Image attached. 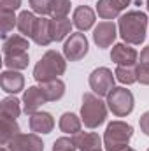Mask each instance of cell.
<instances>
[{
	"mask_svg": "<svg viewBox=\"0 0 149 151\" xmlns=\"http://www.w3.org/2000/svg\"><path fill=\"white\" fill-rule=\"evenodd\" d=\"M148 14L142 11H128L119 16L117 21V32L121 39L130 46H139L146 40L148 30Z\"/></svg>",
	"mask_w": 149,
	"mask_h": 151,
	"instance_id": "cell-1",
	"label": "cell"
},
{
	"mask_svg": "<svg viewBox=\"0 0 149 151\" xmlns=\"http://www.w3.org/2000/svg\"><path fill=\"white\" fill-rule=\"evenodd\" d=\"M67 70V58L54 51V49H49L42 55V58L39 60L34 67V79L37 83H47V81H54L58 79L60 76L65 74Z\"/></svg>",
	"mask_w": 149,
	"mask_h": 151,
	"instance_id": "cell-2",
	"label": "cell"
},
{
	"mask_svg": "<svg viewBox=\"0 0 149 151\" xmlns=\"http://www.w3.org/2000/svg\"><path fill=\"white\" fill-rule=\"evenodd\" d=\"M107 118V102H104L98 95L93 91H88L82 95V106H81V119L86 128H98Z\"/></svg>",
	"mask_w": 149,
	"mask_h": 151,
	"instance_id": "cell-3",
	"label": "cell"
},
{
	"mask_svg": "<svg viewBox=\"0 0 149 151\" xmlns=\"http://www.w3.org/2000/svg\"><path fill=\"white\" fill-rule=\"evenodd\" d=\"M133 137V127L126 121H111L104 134V146L105 151H121L128 148L130 139Z\"/></svg>",
	"mask_w": 149,
	"mask_h": 151,
	"instance_id": "cell-4",
	"label": "cell"
},
{
	"mask_svg": "<svg viewBox=\"0 0 149 151\" xmlns=\"http://www.w3.org/2000/svg\"><path fill=\"white\" fill-rule=\"evenodd\" d=\"M107 107L117 118L128 116L133 111V107H135L133 93L130 90H126L125 86H116L111 93L107 95Z\"/></svg>",
	"mask_w": 149,
	"mask_h": 151,
	"instance_id": "cell-5",
	"label": "cell"
},
{
	"mask_svg": "<svg viewBox=\"0 0 149 151\" xmlns=\"http://www.w3.org/2000/svg\"><path fill=\"white\" fill-rule=\"evenodd\" d=\"M88 83H90V88L93 90L95 95H98V97H107L112 90L116 88V86H114L116 76L112 74V70L107 69V67H98V69H95V70L90 74Z\"/></svg>",
	"mask_w": 149,
	"mask_h": 151,
	"instance_id": "cell-6",
	"label": "cell"
},
{
	"mask_svg": "<svg viewBox=\"0 0 149 151\" xmlns=\"http://www.w3.org/2000/svg\"><path fill=\"white\" fill-rule=\"evenodd\" d=\"M88 55V39L82 32H74L63 44V56L69 62H79Z\"/></svg>",
	"mask_w": 149,
	"mask_h": 151,
	"instance_id": "cell-7",
	"label": "cell"
},
{
	"mask_svg": "<svg viewBox=\"0 0 149 151\" xmlns=\"http://www.w3.org/2000/svg\"><path fill=\"white\" fill-rule=\"evenodd\" d=\"M9 151H44V142L39 134H18L7 144Z\"/></svg>",
	"mask_w": 149,
	"mask_h": 151,
	"instance_id": "cell-8",
	"label": "cell"
},
{
	"mask_svg": "<svg viewBox=\"0 0 149 151\" xmlns=\"http://www.w3.org/2000/svg\"><path fill=\"white\" fill-rule=\"evenodd\" d=\"M111 60L116 63V65H121V67H132V65H137L139 53H137V49H133L130 44H126V42H119V44H114V46H112Z\"/></svg>",
	"mask_w": 149,
	"mask_h": 151,
	"instance_id": "cell-9",
	"label": "cell"
},
{
	"mask_svg": "<svg viewBox=\"0 0 149 151\" xmlns=\"http://www.w3.org/2000/svg\"><path fill=\"white\" fill-rule=\"evenodd\" d=\"M116 35H117V27L114 25V21H100L93 30V40L100 49L112 46Z\"/></svg>",
	"mask_w": 149,
	"mask_h": 151,
	"instance_id": "cell-10",
	"label": "cell"
},
{
	"mask_svg": "<svg viewBox=\"0 0 149 151\" xmlns=\"http://www.w3.org/2000/svg\"><path fill=\"white\" fill-rule=\"evenodd\" d=\"M132 0H98L97 4V14L105 19L111 21L114 18H117L128 5Z\"/></svg>",
	"mask_w": 149,
	"mask_h": 151,
	"instance_id": "cell-11",
	"label": "cell"
},
{
	"mask_svg": "<svg viewBox=\"0 0 149 151\" xmlns=\"http://www.w3.org/2000/svg\"><path fill=\"white\" fill-rule=\"evenodd\" d=\"M46 102H47V99H46V95H44V91H42L40 86H30L23 93V111L28 116L37 113L39 107L42 104H46Z\"/></svg>",
	"mask_w": 149,
	"mask_h": 151,
	"instance_id": "cell-12",
	"label": "cell"
},
{
	"mask_svg": "<svg viewBox=\"0 0 149 151\" xmlns=\"http://www.w3.org/2000/svg\"><path fill=\"white\" fill-rule=\"evenodd\" d=\"M0 86L5 93H19L25 88V77L18 70H4L0 74Z\"/></svg>",
	"mask_w": 149,
	"mask_h": 151,
	"instance_id": "cell-13",
	"label": "cell"
},
{
	"mask_svg": "<svg viewBox=\"0 0 149 151\" xmlns=\"http://www.w3.org/2000/svg\"><path fill=\"white\" fill-rule=\"evenodd\" d=\"M28 125H30V130L34 134H49L53 132L54 128V118L51 116L49 113H34L28 116Z\"/></svg>",
	"mask_w": 149,
	"mask_h": 151,
	"instance_id": "cell-14",
	"label": "cell"
},
{
	"mask_svg": "<svg viewBox=\"0 0 149 151\" xmlns=\"http://www.w3.org/2000/svg\"><path fill=\"white\" fill-rule=\"evenodd\" d=\"M95 11L90 7V5H79L74 11V16H72V23L79 32H86L90 30L93 25H95Z\"/></svg>",
	"mask_w": 149,
	"mask_h": 151,
	"instance_id": "cell-15",
	"label": "cell"
},
{
	"mask_svg": "<svg viewBox=\"0 0 149 151\" xmlns=\"http://www.w3.org/2000/svg\"><path fill=\"white\" fill-rule=\"evenodd\" d=\"M72 139H74L79 151H104L102 150V139L97 132H79Z\"/></svg>",
	"mask_w": 149,
	"mask_h": 151,
	"instance_id": "cell-16",
	"label": "cell"
},
{
	"mask_svg": "<svg viewBox=\"0 0 149 151\" xmlns=\"http://www.w3.org/2000/svg\"><path fill=\"white\" fill-rule=\"evenodd\" d=\"M32 40L37 44V46H49L53 42V34H51V19L40 16L35 25V30H34V35Z\"/></svg>",
	"mask_w": 149,
	"mask_h": 151,
	"instance_id": "cell-17",
	"label": "cell"
},
{
	"mask_svg": "<svg viewBox=\"0 0 149 151\" xmlns=\"http://www.w3.org/2000/svg\"><path fill=\"white\" fill-rule=\"evenodd\" d=\"M30 42L25 35H11V37L4 39L2 44V51L4 55H12V53H21V51H28Z\"/></svg>",
	"mask_w": 149,
	"mask_h": 151,
	"instance_id": "cell-18",
	"label": "cell"
},
{
	"mask_svg": "<svg viewBox=\"0 0 149 151\" xmlns=\"http://www.w3.org/2000/svg\"><path fill=\"white\" fill-rule=\"evenodd\" d=\"M72 21L69 18H53L51 19V34H53V42H60L67 35H70L72 30Z\"/></svg>",
	"mask_w": 149,
	"mask_h": 151,
	"instance_id": "cell-19",
	"label": "cell"
},
{
	"mask_svg": "<svg viewBox=\"0 0 149 151\" xmlns=\"http://www.w3.org/2000/svg\"><path fill=\"white\" fill-rule=\"evenodd\" d=\"M37 21H39V18L35 16L34 11H23V12L18 16V30L21 32V35L32 39Z\"/></svg>",
	"mask_w": 149,
	"mask_h": 151,
	"instance_id": "cell-20",
	"label": "cell"
},
{
	"mask_svg": "<svg viewBox=\"0 0 149 151\" xmlns=\"http://www.w3.org/2000/svg\"><path fill=\"white\" fill-rule=\"evenodd\" d=\"M40 88H42V91H44L47 102H56V100H60V99L65 95V83H63L60 77L54 79V81L42 83Z\"/></svg>",
	"mask_w": 149,
	"mask_h": 151,
	"instance_id": "cell-21",
	"label": "cell"
},
{
	"mask_svg": "<svg viewBox=\"0 0 149 151\" xmlns=\"http://www.w3.org/2000/svg\"><path fill=\"white\" fill-rule=\"evenodd\" d=\"M0 121H2V130H0V144L2 146H7L11 139H14L19 132V125L16 119H11V118H2L0 116Z\"/></svg>",
	"mask_w": 149,
	"mask_h": 151,
	"instance_id": "cell-22",
	"label": "cell"
},
{
	"mask_svg": "<svg viewBox=\"0 0 149 151\" xmlns=\"http://www.w3.org/2000/svg\"><path fill=\"white\" fill-rule=\"evenodd\" d=\"M60 130L63 134H70V135H75L81 132V127H82V119L79 116H75L74 113H63L62 118H60Z\"/></svg>",
	"mask_w": 149,
	"mask_h": 151,
	"instance_id": "cell-23",
	"label": "cell"
},
{
	"mask_svg": "<svg viewBox=\"0 0 149 151\" xmlns=\"http://www.w3.org/2000/svg\"><path fill=\"white\" fill-rule=\"evenodd\" d=\"M30 56L28 51H21V53H12V55H4V65L9 70H23L28 67Z\"/></svg>",
	"mask_w": 149,
	"mask_h": 151,
	"instance_id": "cell-24",
	"label": "cell"
},
{
	"mask_svg": "<svg viewBox=\"0 0 149 151\" xmlns=\"http://www.w3.org/2000/svg\"><path fill=\"white\" fill-rule=\"evenodd\" d=\"M21 104L16 97H5L2 102H0V116L2 118H11V119H16L19 114H21Z\"/></svg>",
	"mask_w": 149,
	"mask_h": 151,
	"instance_id": "cell-25",
	"label": "cell"
},
{
	"mask_svg": "<svg viewBox=\"0 0 149 151\" xmlns=\"http://www.w3.org/2000/svg\"><path fill=\"white\" fill-rule=\"evenodd\" d=\"M18 27V16L11 11H0V35L2 39H7L9 37V32Z\"/></svg>",
	"mask_w": 149,
	"mask_h": 151,
	"instance_id": "cell-26",
	"label": "cell"
},
{
	"mask_svg": "<svg viewBox=\"0 0 149 151\" xmlns=\"http://www.w3.org/2000/svg\"><path fill=\"white\" fill-rule=\"evenodd\" d=\"M114 76L123 84H133V83H137L135 65H132V67H121V65H117L116 70H114Z\"/></svg>",
	"mask_w": 149,
	"mask_h": 151,
	"instance_id": "cell-27",
	"label": "cell"
},
{
	"mask_svg": "<svg viewBox=\"0 0 149 151\" xmlns=\"http://www.w3.org/2000/svg\"><path fill=\"white\" fill-rule=\"evenodd\" d=\"M70 0H53L51 16L53 18H67L70 12Z\"/></svg>",
	"mask_w": 149,
	"mask_h": 151,
	"instance_id": "cell-28",
	"label": "cell"
},
{
	"mask_svg": "<svg viewBox=\"0 0 149 151\" xmlns=\"http://www.w3.org/2000/svg\"><path fill=\"white\" fill-rule=\"evenodd\" d=\"M51 5H53V0H30L32 11L39 16L51 14Z\"/></svg>",
	"mask_w": 149,
	"mask_h": 151,
	"instance_id": "cell-29",
	"label": "cell"
},
{
	"mask_svg": "<svg viewBox=\"0 0 149 151\" xmlns=\"http://www.w3.org/2000/svg\"><path fill=\"white\" fill-rule=\"evenodd\" d=\"M53 151H79L75 146L74 139H69V137H60L54 141L53 144Z\"/></svg>",
	"mask_w": 149,
	"mask_h": 151,
	"instance_id": "cell-30",
	"label": "cell"
},
{
	"mask_svg": "<svg viewBox=\"0 0 149 151\" xmlns=\"http://www.w3.org/2000/svg\"><path fill=\"white\" fill-rule=\"evenodd\" d=\"M135 72H137V81L144 86H149V65L144 63H137L135 65Z\"/></svg>",
	"mask_w": 149,
	"mask_h": 151,
	"instance_id": "cell-31",
	"label": "cell"
},
{
	"mask_svg": "<svg viewBox=\"0 0 149 151\" xmlns=\"http://www.w3.org/2000/svg\"><path fill=\"white\" fill-rule=\"evenodd\" d=\"M21 7V0H0V11H18Z\"/></svg>",
	"mask_w": 149,
	"mask_h": 151,
	"instance_id": "cell-32",
	"label": "cell"
},
{
	"mask_svg": "<svg viewBox=\"0 0 149 151\" xmlns=\"http://www.w3.org/2000/svg\"><path fill=\"white\" fill-rule=\"evenodd\" d=\"M139 125H140V130L144 132V135H148L149 137V111H146V113L140 116Z\"/></svg>",
	"mask_w": 149,
	"mask_h": 151,
	"instance_id": "cell-33",
	"label": "cell"
},
{
	"mask_svg": "<svg viewBox=\"0 0 149 151\" xmlns=\"http://www.w3.org/2000/svg\"><path fill=\"white\" fill-rule=\"evenodd\" d=\"M140 63L149 65V46H146V47L142 49V53H140Z\"/></svg>",
	"mask_w": 149,
	"mask_h": 151,
	"instance_id": "cell-34",
	"label": "cell"
},
{
	"mask_svg": "<svg viewBox=\"0 0 149 151\" xmlns=\"http://www.w3.org/2000/svg\"><path fill=\"white\" fill-rule=\"evenodd\" d=\"M121 151H135L133 148H125V150H121Z\"/></svg>",
	"mask_w": 149,
	"mask_h": 151,
	"instance_id": "cell-35",
	"label": "cell"
},
{
	"mask_svg": "<svg viewBox=\"0 0 149 151\" xmlns=\"http://www.w3.org/2000/svg\"><path fill=\"white\" fill-rule=\"evenodd\" d=\"M0 151H9V148H7V146H2V150Z\"/></svg>",
	"mask_w": 149,
	"mask_h": 151,
	"instance_id": "cell-36",
	"label": "cell"
},
{
	"mask_svg": "<svg viewBox=\"0 0 149 151\" xmlns=\"http://www.w3.org/2000/svg\"><path fill=\"white\" fill-rule=\"evenodd\" d=\"M146 7H148V11H149V0H146Z\"/></svg>",
	"mask_w": 149,
	"mask_h": 151,
	"instance_id": "cell-37",
	"label": "cell"
},
{
	"mask_svg": "<svg viewBox=\"0 0 149 151\" xmlns=\"http://www.w3.org/2000/svg\"><path fill=\"white\" fill-rule=\"evenodd\" d=\"M148 151H149V150H148Z\"/></svg>",
	"mask_w": 149,
	"mask_h": 151,
	"instance_id": "cell-38",
	"label": "cell"
}]
</instances>
